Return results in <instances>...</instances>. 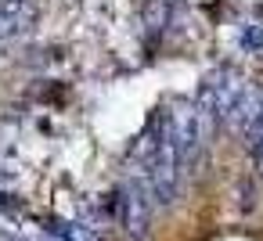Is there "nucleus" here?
<instances>
[{
    "label": "nucleus",
    "mask_w": 263,
    "mask_h": 241,
    "mask_svg": "<svg viewBox=\"0 0 263 241\" xmlns=\"http://www.w3.org/2000/svg\"><path fill=\"white\" fill-rule=\"evenodd\" d=\"M162 133H166V140L173 144L180 166H195V158H198V151H202V144H205L202 126H198V108H195V101L177 97V101L170 105V112L162 115Z\"/></svg>",
    "instance_id": "f257e3e1"
},
{
    "label": "nucleus",
    "mask_w": 263,
    "mask_h": 241,
    "mask_svg": "<svg viewBox=\"0 0 263 241\" xmlns=\"http://www.w3.org/2000/svg\"><path fill=\"white\" fill-rule=\"evenodd\" d=\"M51 234H62L65 241H105L101 227H87V223H54Z\"/></svg>",
    "instance_id": "f03ea898"
},
{
    "label": "nucleus",
    "mask_w": 263,
    "mask_h": 241,
    "mask_svg": "<svg viewBox=\"0 0 263 241\" xmlns=\"http://www.w3.org/2000/svg\"><path fill=\"white\" fill-rule=\"evenodd\" d=\"M241 44H245L249 51H263V26H245Z\"/></svg>",
    "instance_id": "20e7f679"
},
{
    "label": "nucleus",
    "mask_w": 263,
    "mask_h": 241,
    "mask_svg": "<svg viewBox=\"0 0 263 241\" xmlns=\"http://www.w3.org/2000/svg\"><path fill=\"white\" fill-rule=\"evenodd\" d=\"M252 158H256V169L263 173V133H259V140L252 144Z\"/></svg>",
    "instance_id": "39448f33"
},
{
    "label": "nucleus",
    "mask_w": 263,
    "mask_h": 241,
    "mask_svg": "<svg viewBox=\"0 0 263 241\" xmlns=\"http://www.w3.org/2000/svg\"><path fill=\"white\" fill-rule=\"evenodd\" d=\"M44 241H65V237H62V234H51V237H44Z\"/></svg>",
    "instance_id": "423d86ee"
},
{
    "label": "nucleus",
    "mask_w": 263,
    "mask_h": 241,
    "mask_svg": "<svg viewBox=\"0 0 263 241\" xmlns=\"http://www.w3.org/2000/svg\"><path fill=\"white\" fill-rule=\"evenodd\" d=\"M166 15H170V8H166V0H152V4L144 8V26H148L152 33H159V29L166 26Z\"/></svg>",
    "instance_id": "7ed1b4c3"
}]
</instances>
